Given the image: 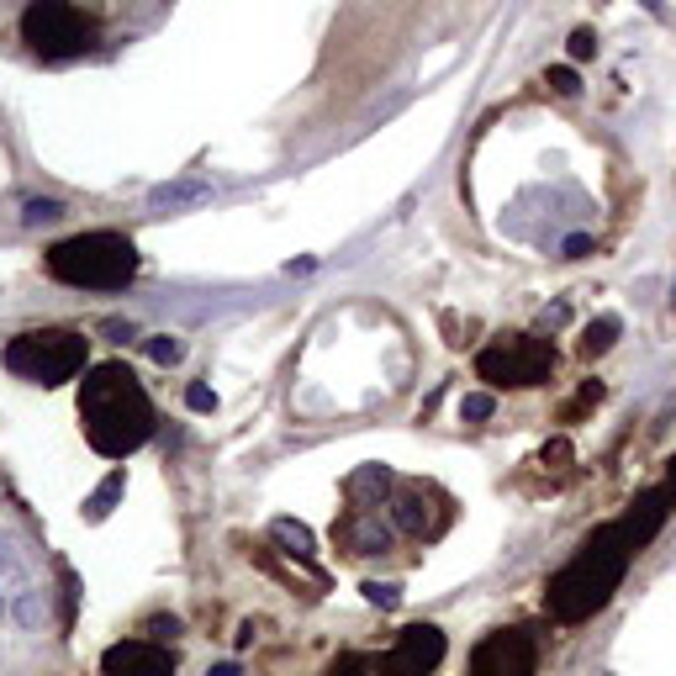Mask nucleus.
Instances as JSON below:
<instances>
[{
  "instance_id": "f257e3e1",
  "label": "nucleus",
  "mask_w": 676,
  "mask_h": 676,
  "mask_svg": "<svg viewBox=\"0 0 676 676\" xmlns=\"http://www.w3.org/2000/svg\"><path fill=\"white\" fill-rule=\"evenodd\" d=\"M80 418H85L90 450L107 455V461H128L133 450H143V444L154 439V402H148L143 380H137L122 359L85 370Z\"/></svg>"
},
{
  "instance_id": "f03ea898",
  "label": "nucleus",
  "mask_w": 676,
  "mask_h": 676,
  "mask_svg": "<svg viewBox=\"0 0 676 676\" xmlns=\"http://www.w3.org/2000/svg\"><path fill=\"white\" fill-rule=\"evenodd\" d=\"M629 561H634V544L623 534V523H602L592 540L550 576V592H544L550 613L561 623H581V619H592V613H602L608 597L619 592Z\"/></svg>"
},
{
  "instance_id": "7ed1b4c3",
  "label": "nucleus",
  "mask_w": 676,
  "mask_h": 676,
  "mask_svg": "<svg viewBox=\"0 0 676 676\" xmlns=\"http://www.w3.org/2000/svg\"><path fill=\"white\" fill-rule=\"evenodd\" d=\"M48 275L75 291H122L137 275V248L122 233H80L48 248Z\"/></svg>"
},
{
  "instance_id": "20e7f679",
  "label": "nucleus",
  "mask_w": 676,
  "mask_h": 676,
  "mask_svg": "<svg viewBox=\"0 0 676 676\" xmlns=\"http://www.w3.org/2000/svg\"><path fill=\"white\" fill-rule=\"evenodd\" d=\"M5 370L32 380V386H64L85 370V339L69 328H43V333H16L5 344Z\"/></svg>"
},
{
  "instance_id": "39448f33",
  "label": "nucleus",
  "mask_w": 676,
  "mask_h": 676,
  "mask_svg": "<svg viewBox=\"0 0 676 676\" xmlns=\"http://www.w3.org/2000/svg\"><path fill=\"white\" fill-rule=\"evenodd\" d=\"M550 370H555V344L529 333H502L476 354V376L491 386H544Z\"/></svg>"
},
{
  "instance_id": "423d86ee",
  "label": "nucleus",
  "mask_w": 676,
  "mask_h": 676,
  "mask_svg": "<svg viewBox=\"0 0 676 676\" xmlns=\"http://www.w3.org/2000/svg\"><path fill=\"white\" fill-rule=\"evenodd\" d=\"M22 37L32 43V54L43 58H75V54H90L96 27L69 0H32L27 16H22Z\"/></svg>"
},
{
  "instance_id": "0eeeda50",
  "label": "nucleus",
  "mask_w": 676,
  "mask_h": 676,
  "mask_svg": "<svg viewBox=\"0 0 676 676\" xmlns=\"http://www.w3.org/2000/svg\"><path fill=\"white\" fill-rule=\"evenodd\" d=\"M439 661H444V634H439L433 623H412V629L397 634V645L380 655L370 676H423V672H433Z\"/></svg>"
},
{
  "instance_id": "6e6552de",
  "label": "nucleus",
  "mask_w": 676,
  "mask_h": 676,
  "mask_svg": "<svg viewBox=\"0 0 676 676\" xmlns=\"http://www.w3.org/2000/svg\"><path fill=\"white\" fill-rule=\"evenodd\" d=\"M470 676H534V645H529V634L502 629V634L481 640L476 661H470Z\"/></svg>"
},
{
  "instance_id": "1a4fd4ad",
  "label": "nucleus",
  "mask_w": 676,
  "mask_h": 676,
  "mask_svg": "<svg viewBox=\"0 0 676 676\" xmlns=\"http://www.w3.org/2000/svg\"><path fill=\"white\" fill-rule=\"evenodd\" d=\"M391 523L402 529V534H418V540H433L450 513H444V497L433 487H402L397 491V502H391Z\"/></svg>"
},
{
  "instance_id": "9d476101",
  "label": "nucleus",
  "mask_w": 676,
  "mask_h": 676,
  "mask_svg": "<svg viewBox=\"0 0 676 676\" xmlns=\"http://www.w3.org/2000/svg\"><path fill=\"white\" fill-rule=\"evenodd\" d=\"M101 672L107 676H175L169 672V655L148 640H122L101 655Z\"/></svg>"
},
{
  "instance_id": "9b49d317",
  "label": "nucleus",
  "mask_w": 676,
  "mask_h": 676,
  "mask_svg": "<svg viewBox=\"0 0 676 676\" xmlns=\"http://www.w3.org/2000/svg\"><path fill=\"white\" fill-rule=\"evenodd\" d=\"M672 502H676V497L666 487H661V491H645V497H640V502H634V508L619 518L623 534H629V544H634V555H640V550H645V544L661 534V523H666V513H672Z\"/></svg>"
},
{
  "instance_id": "f8f14e48",
  "label": "nucleus",
  "mask_w": 676,
  "mask_h": 676,
  "mask_svg": "<svg viewBox=\"0 0 676 676\" xmlns=\"http://www.w3.org/2000/svg\"><path fill=\"white\" fill-rule=\"evenodd\" d=\"M333 540L350 544L354 555H386V550H391V523H380L376 508H354L350 523L333 529Z\"/></svg>"
},
{
  "instance_id": "ddd939ff",
  "label": "nucleus",
  "mask_w": 676,
  "mask_h": 676,
  "mask_svg": "<svg viewBox=\"0 0 676 676\" xmlns=\"http://www.w3.org/2000/svg\"><path fill=\"white\" fill-rule=\"evenodd\" d=\"M270 540L280 544V555H291V561H301V566L318 555V540H312V529H307V523H297V518H275V523H270Z\"/></svg>"
},
{
  "instance_id": "4468645a",
  "label": "nucleus",
  "mask_w": 676,
  "mask_h": 676,
  "mask_svg": "<svg viewBox=\"0 0 676 676\" xmlns=\"http://www.w3.org/2000/svg\"><path fill=\"white\" fill-rule=\"evenodd\" d=\"M386 487H391V470H386V465H365L359 476H350L354 508H376L370 497H386Z\"/></svg>"
},
{
  "instance_id": "2eb2a0df",
  "label": "nucleus",
  "mask_w": 676,
  "mask_h": 676,
  "mask_svg": "<svg viewBox=\"0 0 676 676\" xmlns=\"http://www.w3.org/2000/svg\"><path fill=\"white\" fill-rule=\"evenodd\" d=\"M122 487H128V476H122V470H111L107 481H101V487H96L90 497H85V518H90V523H101V518H107L111 508H117Z\"/></svg>"
},
{
  "instance_id": "dca6fc26",
  "label": "nucleus",
  "mask_w": 676,
  "mask_h": 676,
  "mask_svg": "<svg viewBox=\"0 0 676 676\" xmlns=\"http://www.w3.org/2000/svg\"><path fill=\"white\" fill-rule=\"evenodd\" d=\"M619 318H597V323H587V333H581V354L587 359H597V354L613 350V339H619Z\"/></svg>"
},
{
  "instance_id": "f3484780",
  "label": "nucleus",
  "mask_w": 676,
  "mask_h": 676,
  "mask_svg": "<svg viewBox=\"0 0 676 676\" xmlns=\"http://www.w3.org/2000/svg\"><path fill=\"white\" fill-rule=\"evenodd\" d=\"M212 186H201V180H180V186H159L154 190V207H190V201H207Z\"/></svg>"
},
{
  "instance_id": "a211bd4d",
  "label": "nucleus",
  "mask_w": 676,
  "mask_h": 676,
  "mask_svg": "<svg viewBox=\"0 0 676 676\" xmlns=\"http://www.w3.org/2000/svg\"><path fill=\"white\" fill-rule=\"evenodd\" d=\"M64 217V201L58 196H32L27 207H22V222L27 228H43V222H58Z\"/></svg>"
},
{
  "instance_id": "6ab92c4d",
  "label": "nucleus",
  "mask_w": 676,
  "mask_h": 676,
  "mask_svg": "<svg viewBox=\"0 0 676 676\" xmlns=\"http://www.w3.org/2000/svg\"><path fill=\"white\" fill-rule=\"evenodd\" d=\"M365 602L380 608V613H391V608H402V587L397 581H365Z\"/></svg>"
},
{
  "instance_id": "aec40b11",
  "label": "nucleus",
  "mask_w": 676,
  "mask_h": 676,
  "mask_svg": "<svg viewBox=\"0 0 676 676\" xmlns=\"http://www.w3.org/2000/svg\"><path fill=\"white\" fill-rule=\"evenodd\" d=\"M180 354H186V344L169 339V333H154V339H148V359H154V365H180Z\"/></svg>"
},
{
  "instance_id": "412c9836",
  "label": "nucleus",
  "mask_w": 676,
  "mask_h": 676,
  "mask_svg": "<svg viewBox=\"0 0 676 676\" xmlns=\"http://www.w3.org/2000/svg\"><path fill=\"white\" fill-rule=\"evenodd\" d=\"M43 619H48V602H43V592H22V602H16V623H22V629H37Z\"/></svg>"
},
{
  "instance_id": "4be33fe9",
  "label": "nucleus",
  "mask_w": 676,
  "mask_h": 676,
  "mask_svg": "<svg viewBox=\"0 0 676 676\" xmlns=\"http://www.w3.org/2000/svg\"><path fill=\"white\" fill-rule=\"evenodd\" d=\"M491 412H497V402H491L487 391H470V397L461 402V418H465V423H487Z\"/></svg>"
},
{
  "instance_id": "5701e85b",
  "label": "nucleus",
  "mask_w": 676,
  "mask_h": 676,
  "mask_svg": "<svg viewBox=\"0 0 676 676\" xmlns=\"http://www.w3.org/2000/svg\"><path fill=\"white\" fill-rule=\"evenodd\" d=\"M370 672H376V661H365V655H339L328 666V676H370Z\"/></svg>"
},
{
  "instance_id": "b1692460",
  "label": "nucleus",
  "mask_w": 676,
  "mask_h": 676,
  "mask_svg": "<svg viewBox=\"0 0 676 676\" xmlns=\"http://www.w3.org/2000/svg\"><path fill=\"white\" fill-rule=\"evenodd\" d=\"M544 85H550V90H555V96H576V90H581V85H576V75H570L566 64H555V69H550V75H544Z\"/></svg>"
},
{
  "instance_id": "393cba45",
  "label": "nucleus",
  "mask_w": 676,
  "mask_h": 676,
  "mask_svg": "<svg viewBox=\"0 0 676 676\" xmlns=\"http://www.w3.org/2000/svg\"><path fill=\"white\" fill-rule=\"evenodd\" d=\"M186 407H190V412H217V391H212V386H190Z\"/></svg>"
},
{
  "instance_id": "a878e982",
  "label": "nucleus",
  "mask_w": 676,
  "mask_h": 676,
  "mask_svg": "<svg viewBox=\"0 0 676 676\" xmlns=\"http://www.w3.org/2000/svg\"><path fill=\"white\" fill-rule=\"evenodd\" d=\"M597 54V32H570V58H592Z\"/></svg>"
},
{
  "instance_id": "bb28decb",
  "label": "nucleus",
  "mask_w": 676,
  "mask_h": 676,
  "mask_svg": "<svg viewBox=\"0 0 676 676\" xmlns=\"http://www.w3.org/2000/svg\"><path fill=\"white\" fill-rule=\"evenodd\" d=\"M561 248H566V259H587V254H592V239H587V233H570Z\"/></svg>"
},
{
  "instance_id": "cd10ccee",
  "label": "nucleus",
  "mask_w": 676,
  "mask_h": 676,
  "mask_svg": "<svg viewBox=\"0 0 676 676\" xmlns=\"http://www.w3.org/2000/svg\"><path fill=\"white\" fill-rule=\"evenodd\" d=\"M544 465H566L570 461V444L566 439H555V444H544V455H540Z\"/></svg>"
},
{
  "instance_id": "c85d7f7f",
  "label": "nucleus",
  "mask_w": 676,
  "mask_h": 676,
  "mask_svg": "<svg viewBox=\"0 0 676 676\" xmlns=\"http://www.w3.org/2000/svg\"><path fill=\"white\" fill-rule=\"evenodd\" d=\"M566 318H570V307H566V301H555V307H544V318H540V323H544V328H561Z\"/></svg>"
},
{
  "instance_id": "c756f323",
  "label": "nucleus",
  "mask_w": 676,
  "mask_h": 676,
  "mask_svg": "<svg viewBox=\"0 0 676 676\" xmlns=\"http://www.w3.org/2000/svg\"><path fill=\"white\" fill-rule=\"evenodd\" d=\"M107 333H111V339H117V344H128V339H133L137 328H133V323H107Z\"/></svg>"
},
{
  "instance_id": "7c9ffc66",
  "label": "nucleus",
  "mask_w": 676,
  "mask_h": 676,
  "mask_svg": "<svg viewBox=\"0 0 676 676\" xmlns=\"http://www.w3.org/2000/svg\"><path fill=\"white\" fill-rule=\"evenodd\" d=\"M148 634H159V640H164V634H180V623H175V619H154V623H148Z\"/></svg>"
},
{
  "instance_id": "2f4dec72",
  "label": "nucleus",
  "mask_w": 676,
  "mask_h": 676,
  "mask_svg": "<svg viewBox=\"0 0 676 676\" xmlns=\"http://www.w3.org/2000/svg\"><path fill=\"white\" fill-rule=\"evenodd\" d=\"M640 5H645L650 16H666V11H661V0H640Z\"/></svg>"
},
{
  "instance_id": "473e14b6",
  "label": "nucleus",
  "mask_w": 676,
  "mask_h": 676,
  "mask_svg": "<svg viewBox=\"0 0 676 676\" xmlns=\"http://www.w3.org/2000/svg\"><path fill=\"white\" fill-rule=\"evenodd\" d=\"M207 676H239V666H212Z\"/></svg>"
},
{
  "instance_id": "72a5a7b5",
  "label": "nucleus",
  "mask_w": 676,
  "mask_h": 676,
  "mask_svg": "<svg viewBox=\"0 0 676 676\" xmlns=\"http://www.w3.org/2000/svg\"><path fill=\"white\" fill-rule=\"evenodd\" d=\"M666 491L676 497V461H672V470H666Z\"/></svg>"
},
{
  "instance_id": "f704fd0d",
  "label": "nucleus",
  "mask_w": 676,
  "mask_h": 676,
  "mask_svg": "<svg viewBox=\"0 0 676 676\" xmlns=\"http://www.w3.org/2000/svg\"><path fill=\"white\" fill-rule=\"evenodd\" d=\"M0 619H5V597H0Z\"/></svg>"
}]
</instances>
